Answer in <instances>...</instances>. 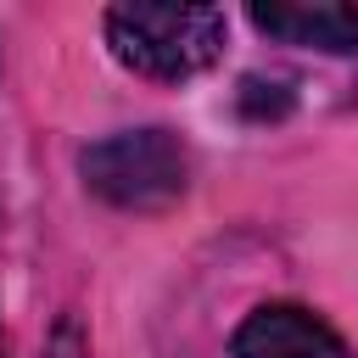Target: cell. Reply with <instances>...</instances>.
I'll return each instance as SVG.
<instances>
[{
	"instance_id": "1",
	"label": "cell",
	"mask_w": 358,
	"mask_h": 358,
	"mask_svg": "<svg viewBox=\"0 0 358 358\" xmlns=\"http://www.w3.org/2000/svg\"><path fill=\"white\" fill-rule=\"evenodd\" d=\"M224 11L218 6H112L106 11V45L112 56L157 84H185L207 73L224 56Z\"/></svg>"
},
{
	"instance_id": "2",
	"label": "cell",
	"mask_w": 358,
	"mask_h": 358,
	"mask_svg": "<svg viewBox=\"0 0 358 358\" xmlns=\"http://www.w3.org/2000/svg\"><path fill=\"white\" fill-rule=\"evenodd\" d=\"M84 185L123 213H162L190 185V157L173 129H117L78 157Z\"/></svg>"
},
{
	"instance_id": "3",
	"label": "cell",
	"mask_w": 358,
	"mask_h": 358,
	"mask_svg": "<svg viewBox=\"0 0 358 358\" xmlns=\"http://www.w3.org/2000/svg\"><path fill=\"white\" fill-rule=\"evenodd\" d=\"M229 358H352V347L313 313L296 302H263L241 319Z\"/></svg>"
},
{
	"instance_id": "4",
	"label": "cell",
	"mask_w": 358,
	"mask_h": 358,
	"mask_svg": "<svg viewBox=\"0 0 358 358\" xmlns=\"http://www.w3.org/2000/svg\"><path fill=\"white\" fill-rule=\"evenodd\" d=\"M257 34L280 39V45H313L330 56H352L358 50V6H336V0H313V6H252L246 11Z\"/></svg>"
},
{
	"instance_id": "5",
	"label": "cell",
	"mask_w": 358,
	"mask_h": 358,
	"mask_svg": "<svg viewBox=\"0 0 358 358\" xmlns=\"http://www.w3.org/2000/svg\"><path fill=\"white\" fill-rule=\"evenodd\" d=\"M0 358H6V347H0Z\"/></svg>"
}]
</instances>
